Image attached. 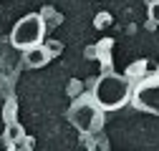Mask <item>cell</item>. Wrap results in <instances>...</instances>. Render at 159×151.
Masks as SVG:
<instances>
[{
  "instance_id": "obj_8",
  "label": "cell",
  "mask_w": 159,
  "mask_h": 151,
  "mask_svg": "<svg viewBox=\"0 0 159 151\" xmlns=\"http://www.w3.org/2000/svg\"><path fill=\"white\" fill-rule=\"evenodd\" d=\"M149 23L159 25V0H152L149 3Z\"/></svg>"
},
{
  "instance_id": "obj_2",
  "label": "cell",
  "mask_w": 159,
  "mask_h": 151,
  "mask_svg": "<svg viewBox=\"0 0 159 151\" xmlns=\"http://www.w3.org/2000/svg\"><path fill=\"white\" fill-rule=\"evenodd\" d=\"M46 20L41 13H28L18 20L10 30V43L18 48V50H25V48H33V45H41L46 41Z\"/></svg>"
},
{
  "instance_id": "obj_5",
  "label": "cell",
  "mask_w": 159,
  "mask_h": 151,
  "mask_svg": "<svg viewBox=\"0 0 159 151\" xmlns=\"http://www.w3.org/2000/svg\"><path fill=\"white\" fill-rule=\"evenodd\" d=\"M51 58H53V55H51V50L46 48V43L33 45V48H25V50H23V61H25L28 68H43Z\"/></svg>"
},
{
  "instance_id": "obj_7",
  "label": "cell",
  "mask_w": 159,
  "mask_h": 151,
  "mask_svg": "<svg viewBox=\"0 0 159 151\" xmlns=\"http://www.w3.org/2000/svg\"><path fill=\"white\" fill-rule=\"evenodd\" d=\"M147 61H139V63H131L129 68H126V78L131 81V78H142V76H147Z\"/></svg>"
},
{
  "instance_id": "obj_9",
  "label": "cell",
  "mask_w": 159,
  "mask_h": 151,
  "mask_svg": "<svg viewBox=\"0 0 159 151\" xmlns=\"http://www.w3.org/2000/svg\"><path fill=\"white\" fill-rule=\"evenodd\" d=\"M109 23H111V15H109V13H98V15L93 18V25H96V28H106Z\"/></svg>"
},
{
  "instance_id": "obj_10",
  "label": "cell",
  "mask_w": 159,
  "mask_h": 151,
  "mask_svg": "<svg viewBox=\"0 0 159 151\" xmlns=\"http://www.w3.org/2000/svg\"><path fill=\"white\" fill-rule=\"evenodd\" d=\"M46 43V48L51 50V55H61V50H63V43H58V41H43Z\"/></svg>"
},
{
  "instance_id": "obj_1",
  "label": "cell",
  "mask_w": 159,
  "mask_h": 151,
  "mask_svg": "<svg viewBox=\"0 0 159 151\" xmlns=\"http://www.w3.org/2000/svg\"><path fill=\"white\" fill-rule=\"evenodd\" d=\"M131 88L134 86H131V81L126 76H119V73L109 71V73L98 76V81L93 83L91 96L104 111H116V108H121V106H126L131 101Z\"/></svg>"
},
{
  "instance_id": "obj_12",
  "label": "cell",
  "mask_w": 159,
  "mask_h": 151,
  "mask_svg": "<svg viewBox=\"0 0 159 151\" xmlns=\"http://www.w3.org/2000/svg\"><path fill=\"white\" fill-rule=\"evenodd\" d=\"M13 111H15V101H8V103H5V123L15 121V119H13Z\"/></svg>"
},
{
  "instance_id": "obj_6",
  "label": "cell",
  "mask_w": 159,
  "mask_h": 151,
  "mask_svg": "<svg viewBox=\"0 0 159 151\" xmlns=\"http://www.w3.org/2000/svg\"><path fill=\"white\" fill-rule=\"evenodd\" d=\"M20 139H23V128H20V123H18V121H10L8 128H5V144H8V146H15Z\"/></svg>"
},
{
  "instance_id": "obj_3",
  "label": "cell",
  "mask_w": 159,
  "mask_h": 151,
  "mask_svg": "<svg viewBox=\"0 0 159 151\" xmlns=\"http://www.w3.org/2000/svg\"><path fill=\"white\" fill-rule=\"evenodd\" d=\"M68 121L81 134H98L101 126H104V108L93 101V96L78 98L68 108Z\"/></svg>"
},
{
  "instance_id": "obj_11",
  "label": "cell",
  "mask_w": 159,
  "mask_h": 151,
  "mask_svg": "<svg viewBox=\"0 0 159 151\" xmlns=\"http://www.w3.org/2000/svg\"><path fill=\"white\" fill-rule=\"evenodd\" d=\"M41 15H43V20H48V18H51V23H61V20H63L61 15H56V13H53V8H43Z\"/></svg>"
},
{
  "instance_id": "obj_13",
  "label": "cell",
  "mask_w": 159,
  "mask_h": 151,
  "mask_svg": "<svg viewBox=\"0 0 159 151\" xmlns=\"http://www.w3.org/2000/svg\"><path fill=\"white\" fill-rule=\"evenodd\" d=\"M149 3H152V0H149Z\"/></svg>"
},
{
  "instance_id": "obj_4",
  "label": "cell",
  "mask_w": 159,
  "mask_h": 151,
  "mask_svg": "<svg viewBox=\"0 0 159 151\" xmlns=\"http://www.w3.org/2000/svg\"><path fill=\"white\" fill-rule=\"evenodd\" d=\"M131 103L136 111L159 116V73L147 76L131 88Z\"/></svg>"
}]
</instances>
